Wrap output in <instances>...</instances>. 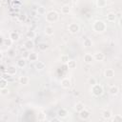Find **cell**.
<instances>
[{
	"mask_svg": "<svg viewBox=\"0 0 122 122\" xmlns=\"http://www.w3.org/2000/svg\"><path fill=\"white\" fill-rule=\"evenodd\" d=\"M36 36V33H35V31L34 30H28V32H27V37L29 38V39H33L34 37Z\"/></svg>",
	"mask_w": 122,
	"mask_h": 122,
	"instance_id": "obj_28",
	"label": "cell"
},
{
	"mask_svg": "<svg viewBox=\"0 0 122 122\" xmlns=\"http://www.w3.org/2000/svg\"><path fill=\"white\" fill-rule=\"evenodd\" d=\"M68 114H69V112H68V111L66 110V109H60L59 111H58V112H57V115L60 117V118H66L67 116H68Z\"/></svg>",
	"mask_w": 122,
	"mask_h": 122,
	"instance_id": "obj_14",
	"label": "cell"
},
{
	"mask_svg": "<svg viewBox=\"0 0 122 122\" xmlns=\"http://www.w3.org/2000/svg\"><path fill=\"white\" fill-rule=\"evenodd\" d=\"M37 13L40 14V15H44L46 14V9L43 7V6H40L37 8Z\"/></svg>",
	"mask_w": 122,
	"mask_h": 122,
	"instance_id": "obj_32",
	"label": "cell"
},
{
	"mask_svg": "<svg viewBox=\"0 0 122 122\" xmlns=\"http://www.w3.org/2000/svg\"><path fill=\"white\" fill-rule=\"evenodd\" d=\"M26 65H27V61H26L25 58H20L16 61V67H18V68L23 69V68L26 67Z\"/></svg>",
	"mask_w": 122,
	"mask_h": 122,
	"instance_id": "obj_12",
	"label": "cell"
},
{
	"mask_svg": "<svg viewBox=\"0 0 122 122\" xmlns=\"http://www.w3.org/2000/svg\"><path fill=\"white\" fill-rule=\"evenodd\" d=\"M68 30H69L70 33L76 34L80 30V27H79V25L77 23H70L69 26H68Z\"/></svg>",
	"mask_w": 122,
	"mask_h": 122,
	"instance_id": "obj_4",
	"label": "cell"
},
{
	"mask_svg": "<svg viewBox=\"0 0 122 122\" xmlns=\"http://www.w3.org/2000/svg\"><path fill=\"white\" fill-rule=\"evenodd\" d=\"M92 40H91L90 38H85V39H84V41H83V46H84L85 48H90V47H92Z\"/></svg>",
	"mask_w": 122,
	"mask_h": 122,
	"instance_id": "obj_25",
	"label": "cell"
},
{
	"mask_svg": "<svg viewBox=\"0 0 122 122\" xmlns=\"http://www.w3.org/2000/svg\"><path fill=\"white\" fill-rule=\"evenodd\" d=\"M9 38L12 41V42H16L19 40L20 36H19V33L17 31H10V35H9Z\"/></svg>",
	"mask_w": 122,
	"mask_h": 122,
	"instance_id": "obj_9",
	"label": "cell"
},
{
	"mask_svg": "<svg viewBox=\"0 0 122 122\" xmlns=\"http://www.w3.org/2000/svg\"><path fill=\"white\" fill-rule=\"evenodd\" d=\"M96 5L98 8H105L107 6L106 0H96Z\"/></svg>",
	"mask_w": 122,
	"mask_h": 122,
	"instance_id": "obj_26",
	"label": "cell"
},
{
	"mask_svg": "<svg viewBox=\"0 0 122 122\" xmlns=\"http://www.w3.org/2000/svg\"><path fill=\"white\" fill-rule=\"evenodd\" d=\"M83 59H84V62H85L86 64H91V63L93 61V56H92L91 53H86V54L84 55Z\"/></svg>",
	"mask_w": 122,
	"mask_h": 122,
	"instance_id": "obj_13",
	"label": "cell"
},
{
	"mask_svg": "<svg viewBox=\"0 0 122 122\" xmlns=\"http://www.w3.org/2000/svg\"><path fill=\"white\" fill-rule=\"evenodd\" d=\"M45 67H46V64L43 61H36V63H35V69L36 70L41 71V70H44Z\"/></svg>",
	"mask_w": 122,
	"mask_h": 122,
	"instance_id": "obj_21",
	"label": "cell"
},
{
	"mask_svg": "<svg viewBox=\"0 0 122 122\" xmlns=\"http://www.w3.org/2000/svg\"><path fill=\"white\" fill-rule=\"evenodd\" d=\"M24 47L26 50H32L34 48V42L32 39H28L24 42Z\"/></svg>",
	"mask_w": 122,
	"mask_h": 122,
	"instance_id": "obj_8",
	"label": "cell"
},
{
	"mask_svg": "<svg viewBox=\"0 0 122 122\" xmlns=\"http://www.w3.org/2000/svg\"><path fill=\"white\" fill-rule=\"evenodd\" d=\"M51 1H54V0H51Z\"/></svg>",
	"mask_w": 122,
	"mask_h": 122,
	"instance_id": "obj_41",
	"label": "cell"
},
{
	"mask_svg": "<svg viewBox=\"0 0 122 122\" xmlns=\"http://www.w3.org/2000/svg\"><path fill=\"white\" fill-rule=\"evenodd\" d=\"M9 92H10V90L8 89V87L0 90V93H1L2 95H8V94H9Z\"/></svg>",
	"mask_w": 122,
	"mask_h": 122,
	"instance_id": "obj_34",
	"label": "cell"
},
{
	"mask_svg": "<svg viewBox=\"0 0 122 122\" xmlns=\"http://www.w3.org/2000/svg\"><path fill=\"white\" fill-rule=\"evenodd\" d=\"M26 18H27L26 14H21V15H19V16H18L19 21H25V20H26Z\"/></svg>",
	"mask_w": 122,
	"mask_h": 122,
	"instance_id": "obj_38",
	"label": "cell"
},
{
	"mask_svg": "<svg viewBox=\"0 0 122 122\" xmlns=\"http://www.w3.org/2000/svg\"><path fill=\"white\" fill-rule=\"evenodd\" d=\"M83 109H85V106H84V104H83L82 102H77V103L74 105V110H75L77 112H79L82 111Z\"/></svg>",
	"mask_w": 122,
	"mask_h": 122,
	"instance_id": "obj_24",
	"label": "cell"
},
{
	"mask_svg": "<svg viewBox=\"0 0 122 122\" xmlns=\"http://www.w3.org/2000/svg\"><path fill=\"white\" fill-rule=\"evenodd\" d=\"M11 43H12V41H11L10 38H8V39H4V44H5L6 46H10Z\"/></svg>",
	"mask_w": 122,
	"mask_h": 122,
	"instance_id": "obj_36",
	"label": "cell"
},
{
	"mask_svg": "<svg viewBox=\"0 0 122 122\" xmlns=\"http://www.w3.org/2000/svg\"><path fill=\"white\" fill-rule=\"evenodd\" d=\"M8 54H9V56L12 57V56H14V55H15V51H14L13 49H10V50H9Z\"/></svg>",
	"mask_w": 122,
	"mask_h": 122,
	"instance_id": "obj_37",
	"label": "cell"
},
{
	"mask_svg": "<svg viewBox=\"0 0 122 122\" xmlns=\"http://www.w3.org/2000/svg\"><path fill=\"white\" fill-rule=\"evenodd\" d=\"M45 34L48 35V36H51L53 35V32H54V30H53V27L51 26H47L45 27Z\"/></svg>",
	"mask_w": 122,
	"mask_h": 122,
	"instance_id": "obj_15",
	"label": "cell"
},
{
	"mask_svg": "<svg viewBox=\"0 0 122 122\" xmlns=\"http://www.w3.org/2000/svg\"><path fill=\"white\" fill-rule=\"evenodd\" d=\"M67 66L69 69L71 70H73L76 68V61L75 60H72V59H70L68 62H67Z\"/></svg>",
	"mask_w": 122,
	"mask_h": 122,
	"instance_id": "obj_23",
	"label": "cell"
},
{
	"mask_svg": "<svg viewBox=\"0 0 122 122\" xmlns=\"http://www.w3.org/2000/svg\"><path fill=\"white\" fill-rule=\"evenodd\" d=\"M92 56H93V59L96 60V61H103V60L105 59V55H104V53L101 52V51L95 52Z\"/></svg>",
	"mask_w": 122,
	"mask_h": 122,
	"instance_id": "obj_10",
	"label": "cell"
},
{
	"mask_svg": "<svg viewBox=\"0 0 122 122\" xmlns=\"http://www.w3.org/2000/svg\"><path fill=\"white\" fill-rule=\"evenodd\" d=\"M6 72H7V74H9L10 76L15 75L16 72H17V67L16 66H13V65H10V66H9L6 69Z\"/></svg>",
	"mask_w": 122,
	"mask_h": 122,
	"instance_id": "obj_5",
	"label": "cell"
},
{
	"mask_svg": "<svg viewBox=\"0 0 122 122\" xmlns=\"http://www.w3.org/2000/svg\"><path fill=\"white\" fill-rule=\"evenodd\" d=\"M110 120L111 121H113V122H119V121H122V116L120 114H115L112 118L111 117Z\"/></svg>",
	"mask_w": 122,
	"mask_h": 122,
	"instance_id": "obj_29",
	"label": "cell"
},
{
	"mask_svg": "<svg viewBox=\"0 0 122 122\" xmlns=\"http://www.w3.org/2000/svg\"><path fill=\"white\" fill-rule=\"evenodd\" d=\"M71 11V7L68 4H65L61 7V13L62 14H69Z\"/></svg>",
	"mask_w": 122,
	"mask_h": 122,
	"instance_id": "obj_16",
	"label": "cell"
},
{
	"mask_svg": "<svg viewBox=\"0 0 122 122\" xmlns=\"http://www.w3.org/2000/svg\"><path fill=\"white\" fill-rule=\"evenodd\" d=\"M38 49H39L40 51H46V50L49 49V45H48L47 43H40V44L38 45Z\"/></svg>",
	"mask_w": 122,
	"mask_h": 122,
	"instance_id": "obj_30",
	"label": "cell"
},
{
	"mask_svg": "<svg viewBox=\"0 0 122 122\" xmlns=\"http://www.w3.org/2000/svg\"><path fill=\"white\" fill-rule=\"evenodd\" d=\"M19 83L22 85H28L30 83V78L26 75H22L19 77Z\"/></svg>",
	"mask_w": 122,
	"mask_h": 122,
	"instance_id": "obj_17",
	"label": "cell"
},
{
	"mask_svg": "<svg viewBox=\"0 0 122 122\" xmlns=\"http://www.w3.org/2000/svg\"><path fill=\"white\" fill-rule=\"evenodd\" d=\"M103 87L100 85V84H94L93 86H92V93L94 95V96H96V97H98V96H100V95H102V93H103Z\"/></svg>",
	"mask_w": 122,
	"mask_h": 122,
	"instance_id": "obj_3",
	"label": "cell"
},
{
	"mask_svg": "<svg viewBox=\"0 0 122 122\" xmlns=\"http://www.w3.org/2000/svg\"><path fill=\"white\" fill-rule=\"evenodd\" d=\"M88 82H89V84H90L91 86H93L94 84L97 83V82H96V79H95L94 77H90L89 80H88Z\"/></svg>",
	"mask_w": 122,
	"mask_h": 122,
	"instance_id": "obj_35",
	"label": "cell"
},
{
	"mask_svg": "<svg viewBox=\"0 0 122 122\" xmlns=\"http://www.w3.org/2000/svg\"><path fill=\"white\" fill-rule=\"evenodd\" d=\"M71 1H72V2H77L78 0H71Z\"/></svg>",
	"mask_w": 122,
	"mask_h": 122,
	"instance_id": "obj_40",
	"label": "cell"
},
{
	"mask_svg": "<svg viewBox=\"0 0 122 122\" xmlns=\"http://www.w3.org/2000/svg\"><path fill=\"white\" fill-rule=\"evenodd\" d=\"M8 87V81L5 78H0V90Z\"/></svg>",
	"mask_w": 122,
	"mask_h": 122,
	"instance_id": "obj_27",
	"label": "cell"
},
{
	"mask_svg": "<svg viewBox=\"0 0 122 122\" xmlns=\"http://www.w3.org/2000/svg\"><path fill=\"white\" fill-rule=\"evenodd\" d=\"M104 75L106 78H112L114 76V71L112 69H106L104 71Z\"/></svg>",
	"mask_w": 122,
	"mask_h": 122,
	"instance_id": "obj_11",
	"label": "cell"
},
{
	"mask_svg": "<svg viewBox=\"0 0 122 122\" xmlns=\"http://www.w3.org/2000/svg\"><path fill=\"white\" fill-rule=\"evenodd\" d=\"M112 116V112L111 111H109V110H105V111H103V112H102V117L105 119V120H110V118Z\"/></svg>",
	"mask_w": 122,
	"mask_h": 122,
	"instance_id": "obj_18",
	"label": "cell"
},
{
	"mask_svg": "<svg viewBox=\"0 0 122 122\" xmlns=\"http://www.w3.org/2000/svg\"><path fill=\"white\" fill-rule=\"evenodd\" d=\"M2 58H3V54H2V52L0 51V61L2 60Z\"/></svg>",
	"mask_w": 122,
	"mask_h": 122,
	"instance_id": "obj_39",
	"label": "cell"
},
{
	"mask_svg": "<svg viewBox=\"0 0 122 122\" xmlns=\"http://www.w3.org/2000/svg\"><path fill=\"white\" fill-rule=\"evenodd\" d=\"M46 21L49 22V23H54L56 21H58L59 19V14L57 13V11L55 10H50L46 13Z\"/></svg>",
	"mask_w": 122,
	"mask_h": 122,
	"instance_id": "obj_2",
	"label": "cell"
},
{
	"mask_svg": "<svg viewBox=\"0 0 122 122\" xmlns=\"http://www.w3.org/2000/svg\"><path fill=\"white\" fill-rule=\"evenodd\" d=\"M109 92H110V93H111L112 95H117L118 92H119V89H118L117 86H112V87L110 88Z\"/></svg>",
	"mask_w": 122,
	"mask_h": 122,
	"instance_id": "obj_22",
	"label": "cell"
},
{
	"mask_svg": "<svg viewBox=\"0 0 122 122\" xmlns=\"http://www.w3.org/2000/svg\"><path fill=\"white\" fill-rule=\"evenodd\" d=\"M28 59L30 61V62H36L37 59H38V55L36 52H30L29 55H28Z\"/></svg>",
	"mask_w": 122,
	"mask_h": 122,
	"instance_id": "obj_20",
	"label": "cell"
},
{
	"mask_svg": "<svg viewBox=\"0 0 122 122\" xmlns=\"http://www.w3.org/2000/svg\"><path fill=\"white\" fill-rule=\"evenodd\" d=\"M71 86V80L69 78L66 77V78H63L61 80V87L63 89H70Z\"/></svg>",
	"mask_w": 122,
	"mask_h": 122,
	"instance_id": "obj_7",
	"label": "cell"
},
{
	"mask_svg": "<svg viewBox=\"0 0 122 122\" xmlns=\"http://www.w3.org/2000/svg\"><path fill=\"white\" fill-rule=\"evenodd\" d=\"M37 119H38V121H45L46 120V114L43 112H40L39 114H38Z\"/></svg>",
	"mask_w": 122,
	"mask_h": 122,
	"instance_id": "obj_33",
	"label": "cell"
},
{
	"mask_svg": "<svg viewBox=\"0 0 122 122\" xmlns=\"http://www.w3.org/2000/svg\"><path fill=\"white\" fill-rule=\"evenodd\" d=\"M78 113H79V117H80L81 119H83V120H87V119L90 117V115H91L90 112L87 111L86 109H83V110L80 111Z\"/></svg>",
	"mask_w": 122,
	"mask_h": 122,
	"instance_id": "obj_6",
	"label": "cell"
},
{
	"mask_svg": "<svg viewBox=\"0 0 122 122\" xmlns=\"http://www.w3.org/2000/svg\"><path fill=\"white\" fill-rule=\"evenodd\" d=\"M106 29H107V25L102 20H95L92 24V30L97 33L104 32L106 30Z\"/></svg>",
	"mask_w": 122,
	"mask_h": 122,
	"instance_id": "obj_1",
	"label": "cell"
},
{
	"mask_svg": "<svg viewBox=\"0 0 122 122\" xmlns=\"http://www.w3.org/2000/svg\"><path fill=\"white\" fill-rule=\"evenodd\" d=\"M70 60V58H69V56L67 55V54H62L61 56H60V61L63 63V64H67V62Z\"/></svg>",
	"mask_w": 122,
	"mask_h": 122,
	"instance_id": "obj_31",
	"label": "cell"
},
{
	"mask_svg": "<svg viewBox=\"0 0 122 122\" xmlns=\"http://www.w3.org/2000/svg\"><path fill=\"white\" fill-rule=\"evenodd\" d=\"M106 17H107L108 22H114L116 20V14L114 12H109Z\"/></svg>",
	"mask_w": 122,
	"mask_h": 122,
	"instance_id": "obj_19",
	"label": "cell"
}]
</instances>
